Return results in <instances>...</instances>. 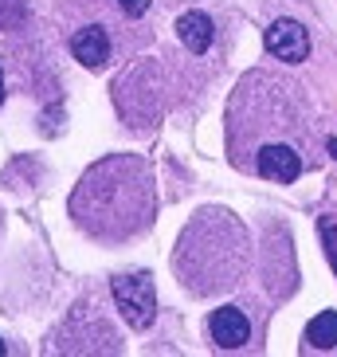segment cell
I'll use <instances>...</instances> for the list:
<instances>
[{
  "instance_id": "cell-1",
  "label": "cell",
  "mask_w": 337,
  "mask_h": 357,
  "mask_svg": "<svg viewBox=\"0 0 337 357\" xmlns=\"http://www.w3.org/2000/svg\"><path fill=\"white\" fill-rule=\"evenodd\" d=\"M71 220L98 243H126L153 224L157 185L153 169L137 153H110L83 173L71 192Z\"/></svg>"
},
{
  "instance_id": "cell-7",
  "label": "cell",
  "mask_w": 337,
  "mask_h": 357,
  "mask_svg": "<svg viewBox=\"0 0 337 357\" xmlns=\"http://www.w3.org/2000/svg\"><path fill=\"white\" fill-rule=\"evenodd\" d=\"M208 334L220 349H240L251 337V322H247V314H243L240 306H220L208 318Z\"/></svg>"
},
{
  "instance_id": "cell-4",
  "label": "cell",
  "mask_w": 337,
  "mask_h": 357,
  "mask_svg": "<svg viewBox=\"0 0 337 357\" xmlns=\"http://www.w3.org/2000/svg\"><path fill=\"white\" fill-rule=\"evenodd\" d=\"M251 169L267 181H279V185H290V181L302 177V153H298L295 142H267V146L255 149Z\"/></svg>"
},
{
  "instance_id": "cell-13",
  "label": "cell",
  "mask_w": 337,
  "mask_h": 357,
  "mask_svg": "<svg viewBox=\"0 0 337 357\" xmlns=\"http://www.w3.org/2000/svg\"><path fill=\"white\" fill-rule=\"evenodd\" d=\"M329 149H334V153H337V137H334V142H329Z\"/></svg>"
},
{
  "instance_id": "cell-12",
  "label": "cell",
  "mask_w": 337,
  "mask_h": 357,
  "mask_svg": "<svg viewBox=\"0 0 337 357\" xmlns=\"http://www.w3.org/2000/svg\"><path fill=\"white\" fill-rule=\"evenodd\" d=\"M0 98H4V75H0Z\"/></svg>"
},
{
  "instance_id": "cell-6",
  "label": "cell",
  "mask_w": 337,
  "mask_h": 357,
  "mask_svg": "<svg viewBox=\"0 0 337 357\" xmlns=\"http://www.w3.org/2000/svg\"><path fill=\"white\" fill-rule=\"evenodd\" d=\"M267 52L283 63H302L310 55V36L298 20H274L267 28Z\"/></svg>"
},
{
  "instance_id": "cell-10",
  "label": "cell",
  "mask_w": 337,
  "mask_h": 357,
  "mask_svg": "<svg viewBox=\"0 0 337 357\" xmlns=\"http://www.w3.org/2000/svg\"><path fill=\"white\" fill-rule=\"evenodd\" d=\"M322 236H326V252H329L334 271H337V220H334V216H326V220H322Z\"/></svg>"
},
{
  "instance_id": "cell-3",
  "label": "cell",
  "mask_w": 337,
  "mask_h": 357,
  "mask_svg": "<svg viewBox=\"0 0 337 357\" xmlns=\"http://www.w3.org/2000/svg\"><path fill=\"white\" fill-rule=\"evenodd\" d=\"M110 291H114V303L122 310V318L134 330H149L153 326V318H157V291H153V279L146 271L118 275L110 283Z\"/></svg>"
},
{
  "instance_id": "cell-8",
  "label": "cell",
  "mask_w": 337,
  "mask_h": 357,
  "mask_svg": "<svg viewBox=\"0 0 337 357\" xmlns=\"http://www.w3.org/2000/svg\"><path fill=\"white\" fill-rule=\"evenodd\" d=\"M177 36L192 55H204L212 47V40H216V28H212V20L204 12H185L177 20Z\"/></svg>"
},
{
  "instance_id": "cell-11",
  "label": "cell",
  "mask_w": 337,
  "mask_h": 357,
  "mask_svg": "<svg viewBox=\"0 0 337 357\" xmlns=\"http://www.w3.org/2000/svg\"><path fill=\"white\" fill-rule=\"evenodd\" d=\"M114 4L126 12L130 20H137V16H146V12H149V0H114Z\"/></svg>"
},
{
  "instance_id": "cell-2",
  "label": "cell",
  "mask_w": 337,
  "mask_h": 357,
  "mask_svg": "<svg viewBox=\"0 0 337 357\" xmlns=\"http://www.w3.org/2000/svg\"><path fill=\"white\" fill-rule=\"evenodd\" d=\"M247 255H251L247 231H243V224L235 220L232 212L201 208L189 220V228L180 231L173 267H177L180 283L189 287L192 294H216L243 279Z\"/></svg>"
},
{
  "instance_id": "cell-9",
  "label": "cell",
  "mask_w": 337,
  "mask_h": 357,
  "mask_svg": "<svg viewBox=\"0 0 337 357\" xmlns=\"http://www.w3.org/2000/svg\"><path fill=\"white\" fill-rule=\"evenodd\" d=\"M306 346L310 349H334L337 346V310H322L306 326Z\"/></svg>"
},
{
  "instance_id": "cell-5",
  "label": "cell",
  "mask_w": 337,
  "mask_h": 357,
  "mask_svg": "<svg viewBox=\"0 0 337 357\" xmlns=\"http://www.w3.org/2000/svg\"><path fill=\"white\" fill-rule=\"evenodd\" d=\"M71 55L83 67H91V71H102V67L114 59V40L106 32V24H98V20L79 24L71 32Z\"/></svg>"
},
{
  "instance_id": "cell-14",
  "label": "cell",
  "mask_w": 337,
  "mask_h": 357,
  "mask_svg": "<svg viewBox=\"0 0 337 357\" xmlns=\"http://www.w3.org/2000/svg\"><path fill=\"white\" fill-rule=\"evenodd\" d=\"M0 354H4V342H0Z\"/></svg>"
}]
</instances>
